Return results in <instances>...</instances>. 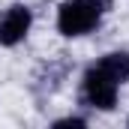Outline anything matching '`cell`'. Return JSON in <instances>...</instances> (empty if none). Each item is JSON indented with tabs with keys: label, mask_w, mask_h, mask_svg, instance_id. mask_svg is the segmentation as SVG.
<instances>
[{
	"label": "cell",
	"mask_w": 129,
	"mask_h": 129,
	"mask_svg": "<svg viewBox=\"0 0 129 129\" xmlns=\"http://www.w3.org/2000/svg\"><path fill=\"white\" fill-rule=\"evenodd\" d=\"M99 18H102V12L93 0H66L57 9V30L69 39H75V36L96 30Z\"/></svg>",
	"instance_id": "obj_1"
},
{
	"label": "cell",
	"mask_w": 129,
	"mask_h": 129,
	"mask_svg": "<svg viewBox=\"0 0 129 129\" xmlns=\"http://www.w3.org/2000/svg\"><path fill=\"white\" fill-rule=\"evenodd\" d=\"M117 87L120 84L114 78H108L99 66H90L84 72V99L99 111H111L117 105Z\"/></svg>",
	"instance_id": "obj_2"
},
{
	"label": "cell",
	"mask_w": 129,
	"mask_h": 129,
	"mask_svg": "<svg viewBox=\"0 0 129 129\" xmlns=\"http://www.w3.org/2000/svg\"><path fill=\"white\" fill-rule=\"evenodd\" d=\"M30 24H33V12L24 6V3L9 6V9L0 15V45H3V48L18 45V42L27 36Z\"/></svg>",
	"instance_id": "obj_3"
},
{
	"label": "cell",
	"mask_w": 129,
	"mask_h": 129,
	"mask_svg": "<svg viewBox=\"0 0 129 129\" xmlns=\"http://www.w3.org/2000/svg\"><path fill=\"white\" fill-rule=\"evenodd\" d=\"M96 66L108 75V78H114L117 84L129 81V51H111V54H105Z\"/></svg>",
	"instance_id": "obj_4"
},
{
	"label": "cell",
	"mask_w": 129,
	"mask_h": 129,
	"mask_svg": "<svg viewBox=\"0 0 129 129\" xmlns=\"http://www.w3.org/2000/svg\"><path fill=\"white\" fill-rule=\"evenodd\" d=\"M63 126H87L84 117H63V120H54V129H63Z\"/></svg>",
	"instance_id": "obj_5"
},
{
	"label": "cell",
	"mask_w": 129,
	"mask_h": 129,
	"mask_svg": "<svg viewBox=\"0 0 129 129\" xmlns=\"http://www.w3.org/2000/svg\"><path fill=\"white\" fill-rule=\"evenodd\" d=\"M93 3L99 6V12H102V15H105V12H108L111 6H114V0H93Z\"/></svg>",
	"instance_id": "obj_6"
},
{
	"label": "cell",
	"mask_w": 129,
	"mask_h": 129,
	"mask_svg": "<svg viewBox=\"0 0 129 129\" xmlns=\"http://www.w3.org/2000/svg\"><path fill=\"white\" fill-rule=\"evenodd\" d=\"M126 123H129V120H126Z\"/></svg>",
	"instance_id": "obj_7"
}]
</instances>
